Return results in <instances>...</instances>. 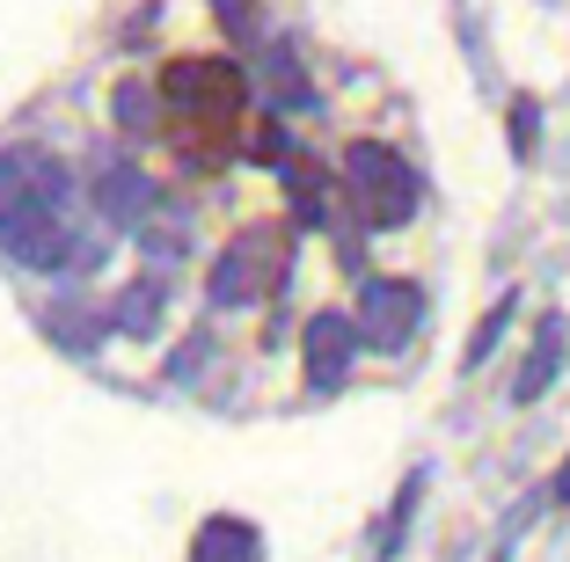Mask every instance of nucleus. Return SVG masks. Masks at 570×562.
Returning a JSON list of instances; mask_svg holds the SVG:
<instances>
[{"label": "nucleus", "instance_id": "obj_1", "mask_svg": "<svg viewBox=\"0 0 570 562\" xmlns=\"http://www.w3.org/2000/svg\"><path fill=\"white\" fill-rule=\"evenodd\" d=\"M285 285V234L278 227H242L235 241L219 248L213 278H205V299L213 307H264Z\"/></svg>", "mask_w": 570, "mask_h": 562}, {"label": "nucleus", "instance_id": "obj_2", "mask_svg": "<svg viewBox=\"0 0 570 562\" xmlns=\"http://www.w3.org/2000/svg\"><path fill=\"white\" fill-rule=\"evenodd\" d=\"M344 183H352L366 227H403V219L417 213V176H410V161L395 147H381V139H352V147H344Z\"/></svg>", "mask_w": 570, "mask_h": 562}, {"label": "nucleus", "instance_id": "obj_3", "mask_svg": "<svg viewBox=\"0 0 570 562\" xmlns=\"http://www.w3.org/2000/svg\"><path fill=\"white\" fill-rule=\"evenodd\" d=\"M161 96H168L176 117L227 125V117L242 110V96H249V81H242V67H227V59H176V67L161 73Z\"/></svg>", "mask_w": 570, "mask_h": 562}, {"label": "nucleus", "instance_id": "obj_4", "mask_svg": "<svg viewBox=\"0 0 570 562\" xmlns=\"http://www.w3.org/2000/svg\"><path fill=\"white\" fill-rule=\"evenodd\" d=\"M417 322H424V293L410 278H366L358 285V315H352L358 344L403 351L410 336H417Z\"/></svg>", "mask_w": 570, "mask_h": 562}, {"label": "nucleus", "instance_id": "obj_5", "mask_svg": "<svg viewBox=\"0 0 570 562\" xmlns=\"http://www.w3.org/2000/svg\"><path fill=\"white\" fill-rule=\"evenodd\" d=\"M96 213L110 219V227L139 234V227H154V213H161V190H154V176L139 161H102L96 168Z\"/></svg>", "mask_w": 570, "mask_h": 562}, {"label": "nucleus", "instance_id": "obj_6", "mask_svg": "<svg viewBox=\"0 0 570 562\" xmlns=\"http://www.w3.org/2000/svg\"><path fill=\"white\" fill-rule=\"evenodd\" d=\"M352 351H358L352 315H315V322H307V344H301L307 387H315V395H336V387H344V373H352Z\"/></svg>", "mask_w": 570, "mask_h": 562}, {"label": "nucleus", "instance_id": "obj_7", "mask_svg": "<svg viewBox=\"0 0 570 562\" xmlns=\"http://www.w3.org/2000/svg\"><path fill=\"white\" fill-rule=\"evenodd\" d=\"M190 562H264V541H256L249 519H205L198 533H190Z\"/></svg>", "mask_w": 570, "mask_h": 562}, {"label": "nucleus", "instance_id": "obj_8", "mask_svg": "<svg viewBox=\"0 0 570 562\" xmlns=\"http://www.w3.org/2000/svg\"><path fill=\"white\" fill-rule=\"evenodd\" d=\"M556 373H563V322H541L534 329V351H527V365H520V381H512V402H541L556 387Z\"/></svg>", "mask_w": 570, "mask_h": 562}, {"label": "nucleus", "instance_id": "obj_9", "mask_svg": "<svg viewBox=\"0 0 570 562\" xmlns=\"http://www.w3.org/2000/svg\"><path fill=\"white\" fill-rule=\"evenodd\" d=\"M424 467H410L403 475V490H395V504H387V519L373 526V562H395L403 555V533H410V519H417V504H424Z\"/></svg>", "mask_w": 570, "mask_h": 562}, {"label": "nucleus", "instance_id": "obj_10", "mask_svg": "<svg viewBox=\"0 0 570 562\" xmlns=\"http://www.w3.org/2000/svg\"><path fill=\"white\" fill-rule=\"evenodd\" d=\"M154 322H161V278H132V285L118 293V307H110V329L154 336Z\"/></svg>", "mask_w": 570, "mask_h": 562}, {"label": "nucleus", "instance_id": "obj_11", "mask_svg": "<svg viewBox=\"0 0 570 562\" xmlns=\"http://www.w3.org/2000/svg\"><path fill=\"white\" fill-rule=\"evenodd\" d=\"M278 176H285V198H293V219H301V227H322V219H330V183L315 176V161H285Z\"/></svg>", "mask_w": 570, "mask_h": 562}, {"label": "nucleus", "instance_id": "obj_12", "mask_svg": "<svg viewBox=\"0 0 570 562\" xmlns=\"http://www.w3.org/2000/svg\"><path fill=\"white\" fill-rule=\"evenodd\" d=\"M271 81H278V102H285V110H307V102H315V88H307L293 45H271Z\"/></svg>", "mask_w": 570, "mask_h": 562}, {"label": "nucleus", "instance_id": "obj_13", "mask_svg": "<svg viewBox=\"0 0 570 562\" xmlns=\"http://www.w3.org/2000/svg\"><path fill=\"white\" fill-rule=\"evenodd\" d=\"M512 307H520V299H512V293H498V307H490V315H483V322H475V336H469V351H461V365H469V373H475V365H483V358H490V344H498V329H504V322H512Z\"/></svg>", "mask_w": 570, "mask_h": 562}, {"label": "nucleus", "instance_id": "obj_14", "mask_svg": "<svg viewBox=\"0 0 570 562\" xmlns=\"http://www.w3.org/2000/svg\"><path fill=\"white\" fill-rule=\"evenodd\" d=\"M110 110H118V125H125V132H147V125H154V96H147L139 81H125Z\"/></svg>", "mask_w": 570, "mask_h": 562}, {"label": "nucleus", "instance_id": "obj_15", "mask_svg": "<svg viewBox=\"0 0 570 562\" xmlns=\"http://www.w3.org/2000/svg\"><path fill=\"white\" fill-rule=\"evenodd\" d=\"M51 336H67V344H96V315L67 307V315H51Z\"/></svg>", "mask_w": 570, "mask_h": 562}, {"label": "nucleus", "instance_id": "obj_16", "mask_svg": "<svg viewBox=\"0 0 570 562\" xmlns=\"http://www.w3.org/2000/svg\"><path fill=\"white\" fill-rule=\"evenodd\" d=\"M256 161H264V168H285V161H293V147H285L278 125H264V132H256Z\"/></svg>", "mask_w": 570, "mask_h": 562}, {"label": "nucleus", "instance_id": "obj_17", "mask_svg": "<svg viewBox=\"0 0 570 562\" xmlns=\"http://www.w3.org/2000/svg\"><path fill=\"white\" fill-rule=\"evenodd\" d=\"M512 147H520V161L534 154V102H512Z\"/></svg>", "mask_w": 570, "mask_h": 562}, {"label": "nucleus", "instance_id": "obj_18", "mask_svg": "<svg viewBox=\"0 0 570 562\" xmlns=\"http://www.w3.org/2000/svg\"><path fill=\"white\" fill-rule=\"evenodd\" d=\"M556 504H563V512H570V461L556 467Z\"/></svg>", "mask_w": 570, "mask_h": 562}]
</instances>
